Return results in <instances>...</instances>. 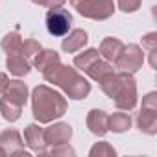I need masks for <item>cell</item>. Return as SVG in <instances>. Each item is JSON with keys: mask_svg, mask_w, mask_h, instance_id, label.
Instances as JSON below:
<instances>
[{"mask_svg": "<svg viewBox=\"0 0 157 157\" xmlns=\"http://www.w3.org/2000/svg\"><path fill=\"white\" fill-rule=\"evenodd\" d=\"M43 78L48 83H54V85L61 87L63 93L68 98H74V100H82V98L89 96V93H91V83L83 76L78 74L76 68L61 65V61H57V63L50 65L48 68H44Z\"/></svg>", "mask_w": 157, "mask_h": 157, "instance_id": "6da1fadb", "label": "cell"}, {"mask_svg": "<svg viewBox=\"0 0 157 157\" xmlns=\"http://www.w3.org/2000/svg\"><path fill=\"white\" fill-rule=\"evenodd\" d=\"M32 111L35 120L48 124L67 113V100L61 93L50 89L48 85H37L32 93Z\"/></svg>", "mask_w": 157, "mask_h": 157, "instance_id": "7a4b0ae2", "label": "cell"}, {"mask_svg": "<svg viewBox=\"0 0 157 157\" xmlns=\"http://www.w3.org/2000/svg\"><path fill=\"white\" fill-rule=\"evenodd\" d=\"M113 100L117 109L131 111L137 105V83L133 80V74L117 72V87L113 93Z\"/></svg>", "mask_w": 157, "mask_h": 157, "instance_id": "3957f363", "label": "cell"}, {"mask_svg": "<svg viewBox=\"0 0 157 157\" xmlns=\"http://www.w3.org/2000/svg\"><path fill=\"white\" fill-rule=\"evenodd\" d=\"M70 6L78 10L80 15L93 21H105L115 13L113 0H70Z\"/></svg>", "mask_w": 157, "mask_h": 157, "instance_id": "277c9868", "label": "cell"}, {"mask_svg": "<svg viewBox=\"0 0 157 157\" xmlns=\"http://www.w3.org/2000/svg\"><path fill=\"white\" fill-rule=\"evenodd\" d=\"M144 63V54L142 48L137 44H124L122 52L118 54V57L115 59V67L120 72H128V74H135Z\"/></svg>", "mask_w": 157, "mask_h": 157, "instance_id": "5b68a950", "label": "cell"}, {"mask_svg": "<svg viewBox=\"0 0 157 157\" xmlns=\"http://www.w3.org/2000/svg\"><path fill=\"white\" fill-rule=\"evenodd\" d=\"M72 24V15L68 13V10L61 8H52L46 13V30L50 35L54 37H65L70 30Z\"/></svg>", "mask_w": 157, "mask_h": 157, "instance_id": "8992f818", "label": "cell"}, {"mask_svg": "<svg viewBox=\"0 0 157 157\" xmlns=\"http://www.w3.org/2000/svg\"><path fill=\"white\" fill-rule=\"evenodd\" d=\"M0 155H4V157H13V155L28 157L30 155L17 129H6L0 133Z\"/></svg>", "mask_w": 157, "mask_h": 157, "instance_id": "52a82bcc", "label": "cell"}, {"mask_svg": "<svg viewBox=\"0 0 157 157\" xmlns=\"http://www.w3.org/2000/svg\"><path fill=\"white\" fill-rule=\"evenodd\" d=\"M70 137H72V128L67 122H57V124H52L50 128L44 129L46 146H57V144L68 142Z\"/></svg>", "mask_w": 157, "mask_h": 157, "instance_id": "ba28073f", "label": "cell"}, {"mask_svg": "<svg viewBox=\"0 0 157 157\" xmlns=\"http://www.w3.org/2000/svg\"><path fill=\"white\" fill-rule=\"evenodd\" d=\"M24 142L30 150L35 153H46V140H44V129L37 124H30L24 129Z\"/></svg>", "mask_w": 157, "mask_h": 157, "instance_id": "9c48e42d", "label": "cell"}, {"mask_svg": "<svg viewBox=\"0 0 157 157\" xmlns=\"http://www.w3.org/2000/svg\"><path fill=\"white\" fill-rule=\"evenodd\" d=\"M87 128L93 135L104 137L109 131V115L102 109H93L87 115Z\"/></svg>", "mask_w": 157, "mask_h": 157, "instance_id": "30bf717a", "label": "cell"}, {"mask_svg": "<svg viewBox=\"0 0 157 157\" xmlns=\"http://www.w3.org/2000/svg\"><path fill=\"white\" fill-rule=\"evenodd\" d=\"M0 96H6L8 100H11V102H15V104H19V105L24 107V104L28 102V87L21 80H10L6 91Z\"/></svg>", "mask_w": 157, "mask_h": 157, "instance_id": "8fae6325", "label": "cell"}, {"mask_svg": "<svg viewBox=\"0 0 157 157\" xmlns=\"http://www.w3.org/2000/svg\"><path fill=\"white\" fill-rule=\"evenodd\" d=\"M87 32L85 30H72L65 35L63 43H61V48L63 52H68V54H74L78 52L80 48H83L87 44Z\"/></svg>", "mask_w": 157, "mask_h": 157, "instance_id": "7c38bea8", "label": "cell"}, {"mask_svg": "<svg viewBox=\"0 0 157 157\" xmlns=\"http://www.w3.org/2000/svg\"><path fill=\"white\" fill-rule=\"evenodd\" d=\"M124 48V43L117 37H105L102 43H100V56H104L105 61H115L118 57V54L122 52Z\"/></svg>", "mask_w": 157, "mask_h": 157, "instance_id": "4fadbf2b", "label": "cell"}, {"mask_svg": "<svg viewBox=\"0 0 157 157\" xmlns=\"http://www.w3.org/2000/svg\"><path fill=\"white\" fill-rule=\"evenodd\" d=\"M6 67L8 70L13 74V76H26L30 72V61L22 56V54H10L8 56V61H6Z\"/></svg>", "mask_w": 157, "mask_h": 157, "instance_id": "5bb4252c", "label": "cell"}, {"mask_svg": "<svg viewBox=\"0 0 157 157\" xmlns=\"http://www.w3.org/2000/svg\"><path fill=\"white\" fill-rule=\"evenodd\" d=\"M137 126L146 135H155L157 133V111L142 109L137 117Z\"/></svg>", "mask_w": 157, "mask_h": 157, "instance_id": "9a60e30c", "label": "cell"}, {"mask_svg": "<svg viewBox=\"0 0 157 157\" xmlns=\"http://www.w3.org/2000/svg\"><path fill=\"white\" fill-rule=\"evenodd\" d=\"M0 113H2V117L8 120V122H15L21 118L22 115V105L8 100L6 96H0Z\"/></svg>", "mask_w": 157, "mask_h": 157, "instance_id": "2e32d148", "label": "cell"}, {"mask_svg": "<svg viewBox=\"0 0 157 157\" xmlns=\"http://www.w3.org/2000/svg\"><path fill=\"white\" fill-rule=\"evenodd\" d=\"M59 61V54L56 52V50H39L37 54H35V57H33V67L37 68V70H44V68H48L50 65H54V63H57Z\"/></svg>", "mask_w": 157, "mask_h": 157, "instance_id": "e0dca14e", "label": "cell"}, {"mask_svg": "<svg viewBox=\"0 0 157 157\" xmlns=\"http://www.w3.org/2000/svg\"><path fill=\"white\" fill-rule=\"evenodd\" d=\"M83 72H85L89 78H93L94 82H100L104 76H107V74H111V72H113V67L109 65V61H105V59H100V57H98V59H96L89 68H85Z\"/></svg>", "mask_w": 157, "mask_h": 157, "instance_id": "ac0fdd59", "label": "cell"}, {"mask_svg": "<svg viewBox=\"0 0 157 157\" xmlns=\"http://www.w3.org/2000/svg\"><path fill=\"white\" fill-rule=\"evenodd\" d=\"M131 126V117L129 113H113L109 117V129L115 133H122L128 131Z\"/></svg>", "mask_w": 157, "mask_h": 157, "instance_id": "d6986e66", "label": "cell"}, {"mask_svg": "<svg viewBox=\"0 0 157 157\" xmlns=\"http://www.w3.org/2000/svg\"><path fill=\"white\" fill-rule=\"evenodd\" d=\"M21 46H22V37H21L19 32H10V33L4 35L2 48L8 56L10 54H21Z\"/></svg>", "mask_w": 157, "mask_h": 157, "instance_id": "ffe728a7", "label": "cell"}, {"mask_svg": "<svg viewBox=\"0 0 157 157\" xmlns=\"http://www.w3.org/2000/svg\"><path fill=\"white\" fill-rule=\"evenodd\" d=\"M98 57H100V52H98L96 48H89V50L78 54V56L74 57V67L80 68V70H85V68H89Z\"/></svg>", "mask_w": 157, "mask_h": 157, "instance_id": "44dd1931", "label": "cell"}, {"mask_svg": "<svg viewBox=\"0 0 157 157\" xmlns=\"http://www.w3.org/2000/svg\"><path fill=\"white\" fill-rule=\"evenodd\" d=\"M142 48L148 50V54H150V65H151V68H155V67H157V63H155V54H157V32H150V33H146V35L142 37Z\"/></svg>", "mask_w": 157, "mask_h": 157, "instance_id": "7402d4cb", "label": "cell"}, {"mask_svg": "<svg viewBox=\"0 0 157 157\" xmlns=\"http://www.w3.org/2000/svg\"><path fill=\"white\" fill-rule=\"evenodd\" d=\"M89 155L91 157H115L117 155V151H115V148L109 144V142H98V144H94L93 148H91V151H89Z\"/></svg>", "mask_w": 157, "mask_h": 157, "instance_id": "603a6c76", "label": "cell"}, {"mask_svg": "<svg viewBox=\"0 0 157 157\" xmlns=\"http://www.w3.org/2000/svg\"><path fill=\"white\" fill-rule=\"evenodd\" d=\"M41 48H43V46H41L35 39H26V41H22L21 54H22L26 59H32V57H35V54H37Z\"/></svg>", "mask_w": 157, "mask_h": 157, "instance_id": "cb8c5ba5", "label": "cell"}, {"mask_svg": "<svg viewBox=\"0 0 157 157\" xmlns=\"http://www.w3.org/2000/svg\"><path fill=\"white\" fill-rule=\"evenodd\" d=\"M140 2L142 0H118V8L124 13H133L140 8Z\"/></svg>", "mask_w": 157, "mask_h": 157, "instance_id": "d4e9b609", "label": "cell"}, {"mask_svg": "<svg viewBox=\"0 0 157 157\" xmlns=\"http://www.w3.org/2000/svg\"><path fill=\"white\" fill-rule=\"evenodd\" d=\"M48 153L54 155V157H57V155H74V150L68 146V142H63V144L52 146V150H50Z\"/></svg>", "mask_w": 157, "mask_h": 157, "instance_id": "484cf974", "label": "cell"}, {"mask_svg": "<svg viewBox=\"0 0 157 157\" xmlns=\"http://www.w3.org/2000/svg\"><path fill=\"white\" fill-rule=\"evenodd\" d=\"M142 109L157 111V93H150L142 98Z\"/></svg>", "mask_w": 157, "mask_h": 157, "instance_id": "4316f807", "label": "cell"}, {"mask_svg": "<svg viewBox=\"0 0 157 157\" xmlns=\"http://www.w3.org/2000/svg\"><path fill=\"white\" fill-rule=\"evenodd\" d=\"M30 2H33V4H37V6H44V8H48V10H52V8H61L67 0H30Z\"/></svg>", "mask_w": 157, "mask_h": 157, "instance_id": "83f0119b", "label": "cell"}, {"mask_svg": "<svg viewBox=\"0 0 157 157\" xmlns=\"http://www.w3.org/2000/svg\"><path fill=\"white\" fill-rule=\"evenodd\" d=\"M8 82H10V78H8V74H4V72H0V94H2V93L6 91V87H8Z\"/></svg>", "mask_w": 157, "mask_h": 157, "instance_id": "f1b7e54d", "label": "cell"}]
</instances>
